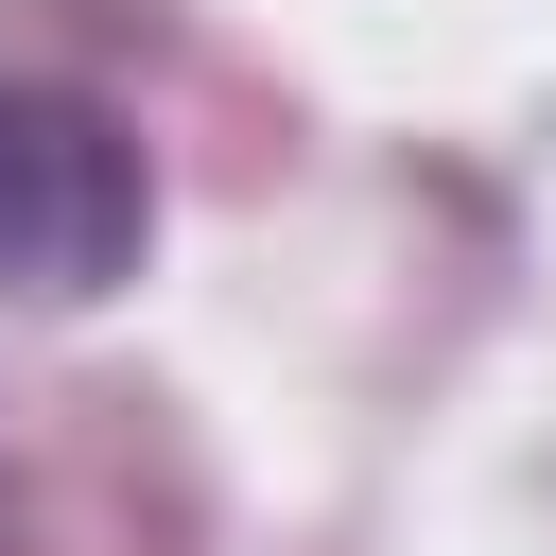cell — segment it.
Here are the masks:
<instances>
[{
  "label": "cell",
  "instance_id": "cell-1",
  "mask_svg": "<svg viewBox=\"0 0 556 556\" xmlns=\"http://www.w3.org/2000/svg\"><path fill=\"white\" fill-rule=\"evenodd\" d=\"M139 226H156L139 139L70 87H0V278L17 295H104V278H139Z\"/></svg>",
  "mask_w": 556,
  "mask_h": 556
}]
</instances>
